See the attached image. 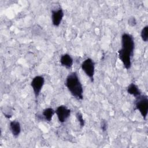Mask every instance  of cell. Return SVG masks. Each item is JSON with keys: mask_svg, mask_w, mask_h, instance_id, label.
Instances as JSON below:
<instances>
[{"mask_svg": "<svg viewBox=\"0 0 148 148\" xmlns=\"http://www.w3.org/2000/svg\"><path fill=\"white\" fill-rule=\"evenodd\" d=\"M65 86L73 97L79 100L83 99V86L76 72H72L67 76Z\"/></svg>", "mask_w": 148, "mask_h": 148, "instance_id": "6da1fadb", "label": "cell"}, {"mask_svg": "<svg viewBox=\"0 0 148 148\" xmlns=\"http://www.w3.org/2000/svg\"><path fill=\"white\" fill-rule=\"evenodd\" d=\"M135 108L140 113L143 119L146 120L148 113V98L145 95L141 94L135 98Z\"/></svg>", "mask_w": 148, "mask_h": 148, "instance_id": "7a4b0ae2", "label": "cell"}, {"mask_svg": "<svg viewBox=\"0 0 148 148\" xmlns=\"http://www.w3.org/2000/svg\"><path fill=\"white\" fill-rule=\"evenodd\" d=\"M95 63L94 60L90 58H87L83 61L81 64V68L84 73L88 76L91 82H93L94 80Z\"/></svg>", "mask_w": 148, "mask_h": 148, "instance_id": "3957f363", "label": "cell"}, {"mask_svg": "<svg viewBox=\"0 0 148 148\" xmlns=\"http://www.w3.org/2000/svg\"><path fill=\"white\" fill-rule=\"evenodd\" d=\"M121 49L129 52L132 56L134 55L135 42L133 36L128 33H123L121 39Z\"/></svg>", "mask_w": 148, "mask_h": 148, "instance_id": "277c9868", "label": "cell"}, {"mask_svg": "<svg viewBox=\"0 0 148 148\" xmlns=\"http://www.w3.org/2000/svg\"><path fill=\"white\" fill-rule=\"evenodd\" d=\"M45 84V78L41 75L35 76L31 82V86L33 90L35 98H38Z\"/></svg>", "mask_w": 148, "mask_h": 148, "instance_id": "5b68a950", "label": "cell"}, {"mask_svg": "<svg viewBox=\"0 0 148 148\" xmlns=\"http://www.w3.org/2000/svg\"><path fill=\"white\" fill-rule=\"evenodd\" d=\"M55 113L57 116L58 121L61 123H64L70 117L71 111V109L68 108L65 105H62L57 108Z\"/></svg>", "mask_w": 148, "mask_h": 148, "instance_id": "8992f818", "label": "cell"}, {"mask_svg": "<svg viewBox=\"0 0 148 148\" xmlns=\"http://www.w3.org/2000/svg\"><path fill=\"white\" fill-rule=\"evenodd\" d=\"M118 56L120 61L122 62L124 68L127 70L130 69L132 65L131 58L133 56L129 52L121 48L118 51Z\"/></svg>", "mask_w": 148, "mask_h": 148, "instance_id": "52a82bcc", "label": "cell"}, {"mask_svg": "<svg viewBox=\"0 0 148 148\" xmlns=\"http://www.w3.org/2000/svg\"><path fill=\"white\" fill-rule=\"evenodd\" d=\"M51 12V19L53 25L55 27H58L61 23L64 16L63 10L61 8H58L56 9H52Z\"/></svg>", "mask_w": 148, "mask_h": 148, "instance_id": "ba28073f", "label": "cell"}, {"mask_svg": "<svg viewBox=\"0 0 148 148\" xmlns=\"http://www.w3.org/2000/svg\"><path fill=\"white\" fill-rule=\"evenodd\" d=\"M55 113V110L53 108H47L43 110L41 114H37L36 116L40 120H42L47 122H50L51 121Z\"/></svg>", "mask_w": 148, "mask_h": 148, "instance_id": "9c48e42d", "label": "cell"}, {"mask_svg": "<svg viewBox=\"0 0 148 148\" xmlns=\"http://www.w3.org/2000/svg\"><path fill=\"white\" fill-rule=\"evenodd\" d=\"M60 62L62 66L66 69H70L73 65V60L70 54L65 53L61 56Z\"/></svg>", "mask_w": 148, "mask_h": 148, "instance_id": "30bf717a", "label": "cell"}, {"mask_svg": "<svg viewBox=\"0 0 148 148\" xmlns=\"http://www.w3.org/2000/svg\"><path fill=\"white\" fill-rule=\"evenodd\" d=\"M9 128L12 135L17 138L20 134L21 128L20 122L17 120L11 121L9 123Z\"/></svg>", "mask_w": 148, "mask_h": 148, "instance_id": "8fae6325", "label": "cell"}, {"mask_svg": "<svg viewBox=\"0 0 148 148\" xmlns=\"http://www.w3.org/2000/svg\"><path fill=\"white\" fill-rule=\"evenodd\" d=\"M127 91L129 94L132 95L135 98L142 94V92L138 88V86L136 85L135 83L130 84L127 87Z\"/></svg>", "mask_w": 148, "mask_h": 148, "instance_id": "7c38bea8", "label": "cell"}, {"mask_svg": "<svg viewBox=\"0 0 148 148\" xmlns=\"http://www.w3.org/2000/svg\"><path fill=\"white\" fill-rule=\"evenodd\" d=\"M140 36L142 40L145 42H147L148 40V25L145 26L141 30Z\"/></svg>", "mask_w": 148, "mask_h": 148, "instance_id": "4fadbf2b", "label": "cell"}, {"mask_svg": "<svg viewBox=\"0 0 148 148\" xmlns=\"http://www.w3.org/2000/svg\"><path fill=\"white\" fill-rule=\"evenodd\" d=\"M76 119H77L78 122L79 123L80 126L81 127H83L85 125V121L83 118L82 113H80V112H77L76 114Z\"/></svg>", "mask_w": 148, "mask_h": 148, "instance_id": "5bb4252c", "label": "cell"}, {"mask_svg": "<svg viewBox=\"0 0 148 148\" xmlns=\"http://www.w3.org/2000/svg\"><path fill=\"white\" fill-rule=\"evenodd\" d=\"M128 24L131 27H134L136 25V20L134 16H131L128 20Z\"/></svg>", "mask_w": 148, "mask_h": 148, "instance_id": "9a60e30c", "label": "cell"}, {"mask_svg": "<svg viewBox=\"0 0 148 148\" xmlns=\"http://www.w3.org/2000/svg\"><path fill=\"white\" fill-rule=\"evenodd\" d=\"M101 129L103 132H105L108 129V123L105 120H102L101 123Z\"/></svg>", "mask_w": 148, "mask_h": 148, "instance_id": "2e32d148", "label": "cell"}]
</instances>
